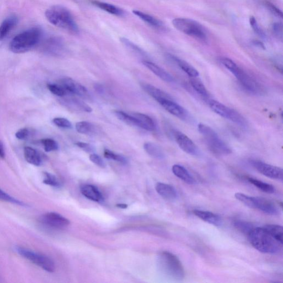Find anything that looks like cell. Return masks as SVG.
<instances>
[{"instance_id": "cell-1", "label": "cell", "mask_w": 283, "mask_h": 283, "mask_svg": "<svg viewBox=\"0 0 283 283\" xmlns=\"http://www.w3.org/2000/svg\"><path fill=\"white\" fill-rule=\"evenodd\" d=\"M248 236L252 245L261 253L275 255L281 252L282 244L263 227H255Z\"/></svg>"}, {"instance_id": "cell-2", "label": "cell", "mask_w": 283, "mask_h": 283, "mask_svg": "<svg viewBox=\"0 0 283 283\" xmlns=\"http://www.w3.org/2000/svg\"><path fill=\"white\" fill-rule=\"evenodd\" d=\"M47 20L53 26L66 30L73 34H78L79 29L70 12L61 5H55L48 9L45 13Z\"/></svg>"}, {"instance_id": "cell-3", "label": "cell", "mask_w": 283, "mask_h": 283, "mask_svg": "<svg viewBox=\"0 0 283 283\" xmlns=\"http://www.w3.org/2000/svg\"><path fill=\"white\" fill-rule=\"evenodd\" d=\"M43 34V30L40 27L24 30L12 40L9 45L10 51L16 54L27 52L40 44Z\"/></svg>"}, {"instance_id": "cell-4", "label": "cell", "mask_w": 283, "mask_h": 283, "mask_svg": "<svg viewBox=\"0 0 283 283\" xmlns=\"http://www.w3.org/2000/svg\"><path fill=\"white\" fill-rule=\"evenodd\" d=\"M158 263L162 271L168 277L181 281L185 277V272L181 261L169 252H161L158 256Z\"/></svg>"}, {"instance_id": "cell-5", "label": "cell", "mask_w": 283, "mask_h": 283, "mask_svg": "<svg viewBox=\"0 0 283 283\" xmlns=\"http://www.w3.org/2000/svg\"><path fill=\"white\" fill-rule=\"evenodd\" d=\"M198 131L204 137L208 149L218 156H227L232 153L231 148L221 139L218 134L210 126L199 124Z\"/></svg>"}, {"instance_id": "cell-6", "label": "cell", "mask_w": 283, "mask_h": 283, "mask_svg": "<svg viewBox=\"0 0 283 283\" xmlns=\"http://www.w3.org/2000/svg\"><path fill=\"white\" fill-rule=\"evenodd\" d=\"M172 23L176 29L184 34L202 41L207 40L205 29L198 22L187 18H176Z\"/></svg>"}, {"instance_id": "cell-7", "label": "cell", "mask_w": 283, "mask_h": 283, "mask_svg": "<svg viewBox=\"0 0 283 283\" xmlns=\"http://www.w3.org/2000/svg\"><path fill=\"white\" fill-rule=\"evenodd\" d=\"M208 106L215 113L222 118L234 122L241 127L244 128L247 127V120L236 110L227 107L224 104L215 100L209 101Z\"/></svg>"}, {"instance_id": "cell-8", "label": "cell", "mask_w": 283, "mask_h": 283, "mask_svg": "<svg viewBox=\"0 0 283 283\" xmlns=\"http://www.w3.org/2000/svg\"><path fill=\"white\" fill-rule=\"evenodd\" d=\"M16 250L20 256L36 264L37 266L44 269L46 271L50 273L54 272L55 264L50 258L28 249L19 247V246L16 247Z\"/></svg>"}, {"instance_id": "cell-9", "label": "cell", "mask_w": 283, "mask_h": 283, "mask_svg": "<svg viewBox=\"0 0 283 283\" xmlns=\"http://www.w3.org/2000/svg\"><path fill=\"white\" fill-rule=\"evenodd\" d=\"M232 75L235 76L243 89L249 93L255 95H262L265 93L266 90L263 86L239 66Z\"/></svg>"}, {"instance_id": "cell-10", "label": "cell", "mask_w": 283, "mask_h": 283, "mask_svg": "<svg viewBox=\"0 0 283 283\" xmlns=\"http://www.w3.org/2000/svg\"><path fill=\"white\" fill-rule=\"evenodd\" d=\"M251 164L260 173L270 179L282 181V169L260 161H252Z\"/></svg>"}, {"instance_id": "cell-11", "label": "cell", "mask_w": 283, "mask_h": 283, "mask_svg": "<svg viewBox=\"0 0 283 283\" xmlns=\"http://www.w3.org/2000/svg\"><path fill=\"white\" fill-rule=\"evenodd\" d=\"M174 136L178 145L184 152L191 156H200V152L199 148L187 135L180 131H175L174 133Z\"/></svg>"}, {"instance_id": "cell-12", "label": "cell", "mask_w": 283, "mask_h": 283, "mask_svg": "<svg viewBox=\"0 0 283 283\" xmlns=\"http://www.w3.org/2000/svg\"><path fill=\"white\" fill-rule=\"evenodd\" d=\"M60 85L64 89L66 94L76 95L85 98L89 96L87 89L72 78H65L61 79Z\"/></svg>"}, {"instance_id": "cell-13", "label": "cell", "mask_w": 283, "mask_h": 283, "mask_svg": "<svg viewBox=\"0 0 283 283\" xmlns=\"http://www.w3.org/2000/svg\"><path fill=\"white\" fill-rule=\"evenodd\" d=\"M251 208L258 209L264 213L272 216L279 214V210L274 203L262 197H252Z\"/></svg>"}, {"instance_id": "cell-14", "label": "cell", "mask_w": 283, "mask_h": 283, "mask_svg": "<svg viewBox=\"0 0 283 283\" xmlns=\"http://www.w3.org/2000/svg\"><path fill=\"white\" fill-rule=\"evenodd\" d=\"M41 222L52 228L61 229L70 224V221L56 213H48L43 215L40 218Z\"/></svg>"}, {"instance_id": "cell-15", "label": "cell", "mask_w": 283, "mask_h": 283, "mask_svg": "<svg viewBox=\"0 0 283 283\" xmlns=\"http://www.w3.org/2000/svg\"><path fill=\"white\" fill-rule=\"evenodd\" d=\"M171 115L182 120L187 121L189 119V114L187 111L176 103L173 100L162 99L157 101Z\"/></svg>"}, {"instance_id": "cell-16", "label": "cell", "mask_w": 283, "mask_h": 283, "mask_svg": "<svg viewBox=\"0 0 283 283\" xmlns=\"http://www.w3.org/2000/svg\"><path fill=\"white\" fill-rule=\"evenodd\" d=\"M64 48L63 41L58 37H51L47 39L43 45V49L45 52L54 55L62 53Z\"/></svg>"}, {"instance_id": "cell-17", "label": "cell", "mask_w": 283, "mask_h": 283, "mask_svg": "<svg viewBox=\"0 0 283 283\" xmlns=\"http://www.w3.org/2000/svg\"><path fill=\"white\" fill-rule=\"evenodd\" d=\"M143 63L148 69L155 74L160 79H162V81L167 83L174 82V78L169 73L166 72L157 64L149 60H143Z\"/></svg>"}, {"instance_id": "cell-18", "label": "cell", "mask_w": 283, "mask_h": 283, "mask_svg": "<svg viewBox=\"0 0 283 283\" xmlns=\"http://www.w3.org/2000/svg\"><path fill=\"white\" fill-rule=\"evenodd\" d=\"M18 22V17L15 15H11L5 18L0 25V41L6 39L17 25Z\"/></svg>"}, {"instance_id": "cell-19", "label": "cell", "mask_w": 283, "mask_h": 283, "mask_svg": "<svg viewBox=\"0 0 283 283\" xmlns=\"http://www.w3.org/2000/svg\"><path fill=\"white\" fill-rule=\"evenodd\" d=\"M156 189L157 192L165 200L171 201L176 198L175 189L169 184L158 183L157 184Z\"/></svg>"}, {"instance_id": "cell-20", "label": "cell", "mask_w": 283, "mask_h": 283, "mask_svg": "<svg viewBox=\"0 0 283 283\" xmlns=\"http://www.w3.org/2000/svg\"><path fill=\"white\" fill-rule=\"evenodd\" d=\"M194 214L205 222L214 225L220 226L222 223V220L218 215L211 212L195 210L193 211Z\"/></svg>"}, {"instance_id": "cell-21", "label": "cell", "mask_w": 283, "mask_h": 283, "mask_svg": "<svg viewBox=\"0 0 283 283\" xmlns=\"http://www.w3.org/2000/svg\"><path fill=\"white\" fill-rule=\"evenodd\" d=\"M141 87L148 94H149L153 98L158 101L162 99H171L173 100L169 95L165 93L164 91L159 89L158 88L154 87V86L149 84L143 83L141 84Z\"/></svg>"}, {"instance_id": "cell-22", "label": "cell", "mask_w": 283, "mask_h": 283, "mask_svg": "<svg viewBox=\"0 0 283 283\" xmlns=\"http://www.w3.org/2000/svg\"><path fill=\"white\" fill-rule=\"evenodd\" d=\"M24 156L30 164L39 167L43 164V158L40 152L30 147L24 148Z\"/></svg>"}, {"instance_id": "cell-23", "label": "cell", "mask_w": 283, "mask_h": 283, "mask_svg": "<svg viewBox=\"0 0 283 283\" xmlns=\"http://www.w3.org/2000/svg\"><path fill=\"white\" fill-rule=\"evenodd\" d=\"M81 190L83 195L89 200L96 202H100L103 200L101 193L95 186L84 185Z\"/></svg>"}, {"instance_id": "cell-24", "label": "cell", "mask_w": 283, "mask_h": 283, "mask_svg": "<svg viewBox=\"0 0 283 283\" xmlns=\"http://www.w3.org/2000/svg\"><path fill=\"white\" fill-rule=\"evenodd\" d=\"M172 171L173 174L183 182L189 185H193L195 181L193 177L191 175L188 170L183 166L175 164L172 167Z\"/></svg>"}, {"instance_id": "cell-25", "label": "cell", "mask_w": 283, "mask_h": 283, "mask_svg": "<svg viewBox=\"0 0 283 283\" xmlns=\"http://www.w3.org/2000/svg\"><path fill=\"white\" fill-rule=\"evenodd\" d=\"M170 58L173 59L177 65L180 67V68L185 72L190 78H198L199 77V72L192 65L187 63V61L172 56V55L170 56Z\"/></svg>"}, {"instance_id": "cell-26", "label": "cell", "mask_w": 283, "mask_h": 283, "mask_svg": "<svg viewBox=\"0 0 283 283\" xmlns=\"http://www.w3.org/2000/svg\"><path fill=\"white\" fill-rule=\"evenodd\" d=\"M133 13L139 17L140 20L154 28L160 29L163 27L162 22L150 15L146 14L138 10H133Z\"/></svg>"}, {"instance_id": "cell-27", "label": "cell", "mask_w": 283, "mask_h": 283, "mask_svg": "<svg viewBox=\"0 0 283 283\" xmlns=\"http://www.w3.org/2000/svg\"><path fill=\"white\" fill-rule=\"evenodd\" d=\"M132 115L140 122L142 128L144 130L149 131L156 130L155 123L150 116L140 113H135Z\"/></svg>"}, {"instance_id": "cell-28", "label": "cell", "mask_w": 283, "mask_h": 283, "mask_svg": "<svg viewBox=\"0 0 283 283\" xmlns=\"http://www.w3.org/2000/svg\"><path fill=\"white\" fill-rule=\"evenodd\" d=\"M92 4L97 6V8L108 12L110 14L116 16H121L124 14V11L116 6L106 3L94 1L91 2Z\"/></svg>"}, {"instance_id": "cell-29", "label": "cell", "mask_w": 283, "mask_h": 283, "mask_svg": "<svg viewBox=\"0 0 283 283\" xmlns=\"http://www.w3.org/2000/svg\"><path fill=\"white\" fill-rule=\"evenodd\" d=\"M263 228L265 229L270 235H271L276 241L283 244V228L281 226L277 225H267Z\"/></svg>"}, {"instance_id": "cell-30", "label": "cell", "mask_w": 283, "mask_h": 283, "mask_svg": "<svg viewBox=\"0 0 283 283\" xmlns=\"http://www.w3.org/2000/svg\"><path fill=\"white\" fill-rule=\"evenodd\" d=\"M144 149L149 155L153 158L162 159L165 155L161 148L156 144L152 143H146L144 145Z\"/></svg>"}, {"instance_id": "cell-31", "label": "cell", "mask_w": 283, "mask_h": 283, "mask_svg": "<svg viewBox=\"0 0 283 283\" xmlns=\"http://www.w3.org/2000/svg\"><path fill=\"white\" fill-rule=\"evenodd\" d=\"M115 114L117 118L121 121L126 123L128 125L137 126L142 128L140 122L133 115H128L121 112V111H116Z\"/></svg>"}, {"instance_id": "cell-32", "label": "cell", "mask_w": 283, "mask_h": 283, "mask_svg": "<svg viewBox=\"0 0 283 283\" xmlns=\"http://www.w3.org/2000/svg\"><path fill=\"white\" fill-rule=\"evenodd\" d=\"M249 181L252 184H253L258 189H259L262 192L268 194H273L275 192V188L271 184L264 183L260 180L254 179V178H249Z\"/></svg>"}, {"instance_id": "cell-33", "label": "cell", "mask_w": 283, "mask_h": 283, "mask_svg": "<svg viewBox=\"0 0 283 283\" xmlns=\"http://www.w3.org/2000/svg\"><path fill=\"white\" fill-rule=\"evenodd\" d=\"M233 226L237 230L246 235H249L252 230L255 228L254 225L251 223L241 220L235 221Z\"/></svg>"}, {"instance_id": "cell-34", "label": "cell", "mask_w": 283, "mask_h": 283, "mask_svg": "<svg viewBox=\"0 0 283 283\" xmlns=\"http://www.w3.org/2000/svg\"><path fill=\"white\" fill-rule=\"evenodd\" d=\"M76 128L78 132L84 134H93L95 131L94 126L87 121L77 123Z\"/></svg>"}, {"instance_id": "cell-35", "label": "cell", "mask_w": 283, "mask_h": 283, "mask_svg": "<svg viewBox=\"0 0 283 283\" xmlns=\"http://www.w3.org/2000/svg\"><path fill=\"white\" fill-rule=\"evenodd\" d=\"M190 83L193 89L202 96L207 97L208 93L205 85L197 78H191Z\"/></svg>"}, {"instance_id": "cell-36", "label": "cell", "mask_w": 283, "mask_h": 283, "mask_svg": "<svg viewBox=\"0 0 283 283\" xmlns=\"http://www.w3.org/2000/svg\"><path fill=\"white\" fill-rule=\"evenodd\" d=\"M121 41L124 45L129 50L132 52L134 54L138 55L139 57H145L146 53L140 48L137 46L136 45L133 44L132 42L129 41L128 40L124 38H122Z\"/></svg>"}, {"instance_id": "cell-37", "label": "cell", "mask_w": 283, "mask_h": 283, "mask_svg": "<svg viewBox=\"0 0 283 283\" xmlns=\"http://www.w3.org/2000/svg\"><path fill=\"white\" fill-rule=\"evenodd\" d=\"M68 103L70 104L71 107H73L77 110L82 111L85 113H91V108L88 105V104L83 101L77 99V98H72L69 99Z\"/></svg>"}, {"instance_id": "cell-38", "label": "cell", "mask_w": 283, "mask_h": 283, "mask_svg": "<svg viewBox=\"0 0 283 283\" xmlns=\"http://www.w3.org/2000/svg\"><path fill=\"white\" fill-rule=\"evenodd\" d=\"M0 200L12 203V204L17 205L26 206L25 203L14 198L1 189H0Z\"/></svg>"}, {"instance_id": "cell-39", "label": "cell", "mask_w": 283, "mask_h": 283, "mask_svg": "<svg viewBox=\"0 0 283 283\" xmlns=\"http://www.w3.org/2000/svg\"><path fill=\"white\" fill-rule=\"evenodd\" d=\"M41 144L44 146L46 152H50L58 150V145L56 141L51 138H45L41 140Z\"/></svg>"}, {"instance_id": "cell-40", "label": "cell", "mask_w": 283, "mask_h": 283, "mask_svg": "<svg viewBox=\"0 0 283 283\" xmlns=\"http://www.w3.org/2000/svg\"><path fill=\"white\" fill-rule=\"evenodd\" d=\"M46 185L51 186L55 188H59L60 187V183L55 175L45 172L44 173V180L43 181Z\"/></svg>"}, {"instance_id": "cell-41", "label": "cell", "mask_w": 283, "mask_h": 283, "mask_svg": "<svg viewBox=\"0 0 283 283\" xmlns=\"http://www.w3.org/2000/svg\"><path fill=\"white\" fill-rule=\"evenodd\" d=\"M104 156L107 159L114 160L116 162H118L123 164H126L127 163V159L121 155H118L114 152L109 150L104 151Z\"/></svg>"}, {"instance_id": "cell-42", "label": "cell", "mask_w": 283, "mask_h": 283, "mask_svg": "<svg viewBox=\"0 0 283 283\" xmlns=\"http://www.w3.org/2000/svg\"><path fill=\"white\" fill-rule=\"evenodd\" d=\"M47 87L49 90L55 95L63 97L67 94L64 89L60 84H49Z\"/></svg>"}, {"instance_id": "cell-43", "label": "cell", "mask_w": 283, "mask_h": 283, "mask_svg": "<svg viewBox=\"0 0 283 283\" xmlns=\"http://www.w3.org/2000/svg\"><path fill=\"white\" fill-rule=\"evenodd\" d=\"M250 23L252 28L254 29V31L256 32V34L261 37V38L262 39L266 38L265 34H264L259 25H258L256 18L252 16L250 17Z\"/></svg>"}, {"instance_id": "cell-44", "label": "cell", "mask_w": 283, "mask_h": 283, "mask_svg": "<svg viewBox=\"0 0 283 283\" xmlns=\"http://www.w3.org/2000/svg\"><path fill=\"white\" fill-rule=\"evenodd\" d=\"M53 124L57 126L63 128H70L71 122L65 118H55L53 120Z\"/></svg>"}, {"instance_id": "cell-45", "label": "cell", "mask_w": 283, "mask_h": 283, "mask_svg": "<svg viewBox=\"0 0 283 283\" xmlns=\"http://www.w3.org/2000/svg\"><path fill=\"white\" fill-rule=\"evenodd\" d=\"M90 161L102 168L106 167L105 163L104 162L103 159L96 154H92L90 156Z\"/></svg>"}, {"instance_id": "cell-46", "label": "cell", "mask_w": 283, "mask_h": 283, "mask_svg": "<svg viewBox=\"0 0 283 283\" xmlns=\"http://www.w3.org/2000/svg\"><path fill=\"white\" fill-rule=\"evenodd\" d=\"M30 134V132L27 128H24L20 129L17 131L15 134L16 137L20 140H24L27 139Z\"/></svg>"}, {"instance_id": "cell-47", "label": "cell", "mask_w": 283, "mask_h": 283, "mask_svg": "<svg viewBox=\"0 0 283 283\" xmlns=\"http://www.w3.org/2000/svg\"><path fill=\"white\" fill-rule=\"evenodd\" d=\"M76 145L86 152L91 153L94 151V148L89 144L78 142Z\"/></svg>"}, {"instance_id": "cell-48", "label": "cell", "mask_w": 283, "mask_h": 283, "mask_svg": "<svg viewBox=\"0 0 283 283\" xmlns=\"http://www.w3.org/2000/svg\"><path fill=\"white\" fill-rule=\"evenodd\" d=\"M273 30L274 34L279 39L282 38V26L281 23H275L273 24Z\"/></svg>"}, {"instance_id": "cell-49", "label": "cell", "mask_w": 283, "mask_h": 283, "mask_svg": "<svg viewBox=\"0 0 283 283\" xmlns=\"http://www.w3.org/2000/svg\"><path fill=\"white\" fill-rule=\"evenodd\" d=\"M266 5L268 9L271 11L272 14L276 16L282 17V12L278 8H276L275 6L269 3Z\"/></svg>"}, {"instance_id": "cell-50", "label": "cell", "mask_w": 283, "mask_h": 283, "mask_svg": "<svg viewBox=\"0 0 283 283\" xmlns=\"http://www.w3.org/2000/svg\"><path fill=\"white\" fill-rule=\"evenodd\" d=\"M5 157V148L2 140H0V158H4Z\"/></svg>"}, {"instance_id": "cell-51", "label": "cell", "mask_w": 283, "mask_h": 283, "mask_svg": "<svg viewBox=\"0 0 283 283\" xmlns=\"http://www.w3.org/2000/svg\"><path fill=\"white\" fill-rule=\"evenodd\" d=\"M94 88L98 93L102 94L104 92V89L102 87V86L100 84H96L94 85Z\"/></svg>"}, {"instance_id": "cell-52", "label": "cell", "mask_w": 283, "mask_h": 283, "mask_svg": "<svg viewBox=\"0 0 283 283\" xmlns=\"http://www.w3.org/2000/svg\"><path fill=\"white\" fill-rule=\"evenodd\" d=\"M254 45H256V46L258 47H260L261 48L264 49L265 48V47H264V45L262 44V43L261 42L259 41H254Z\"/></svg>"}, {"instance_id": "cell-53", "label": "cell", "mask_w": 283, "mask_h": 283, "mask_svg": "<svg viewBox=\"0 0 283 283\" xmlns=\"http://www.w3.org/2000/svg\"><path fill=\"white\" fill-rule=\"evenodd\" d=\"M117 207H118L119 208H126L128 207V205L125 204H119L118 205H116Z\"/></svg>"}]
</instances>
